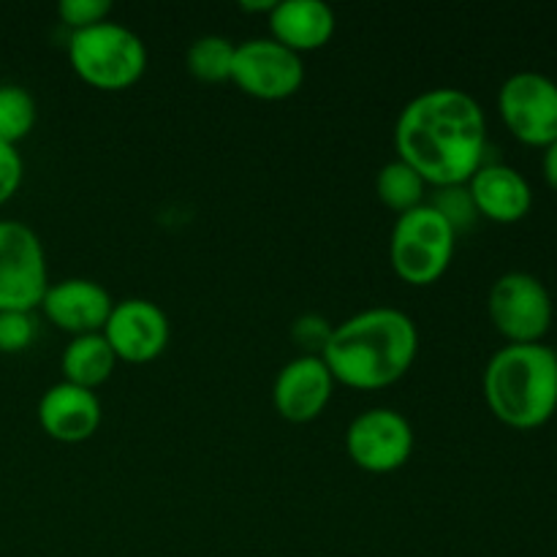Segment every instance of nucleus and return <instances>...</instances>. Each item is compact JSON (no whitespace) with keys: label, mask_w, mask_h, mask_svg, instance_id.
I'll list each match as a JSON object with an SVG mask.
<instances>
[{"label":"nucleus","mask_w":557,"mask_h":557,"mask_svg":"<svg viewBox=\"0 0 557 557\" xmlns=\"http://www.w3.org/2000/svg\"><path fill=\"white\" fill-rule=\"evenodd\" d=\"M234 49L237 44L228 41L226 36H201L185 52V65L194 79L205 82V85H221V82H232V65H234Z\"/></svg>","instance_id":"obj_19"},{"label":"nucleus","mask_w":557,"mask_h":557,"mask_svg":"<svg viewBox=\"0 0 557 557\" xmlns=\"http://www.w3.org/2000/svg\"><path fill=\"white\" fill-rule=\"evenodd\" d=\"M332 330H335V326H332L324 315L305 313L292 324V341L302 348V354L321 357L326 348V343H330Z\"/></svg>","instance_id":"obj_23"},{"label":"nucleus","mask_w":557,"mask_h":557,"mask_svg":"<svg viewBox=\"0 0 557 557\" xmlns=\"http://www.w3.org/2000/svg\"><path fill=\"white\" fill-rule=\"evenodd\" d=\"M346 451L368 473H392L413 455V428L395 408H368L346 430Z\"/></svg>","instance_id":"obj_10"},{"label":"nucleus","mask_w":557,"mask_h":557,"mask_svg":"<svg viewBox=\"0 0 557 557\" xmlns=\"http://www.w3.org/2000/svg\"><path fill=\"white\" fill-rule=\"evenodd\" d=\"M69 63L90 87L117 92L145 76L147 47L131 27L107 20L71 33Z\"/></svg>","instance_id":"obj_4"},{"label":"nucleus","mask_w":557,"mask_h":557,"mask_svg":"<svg viewBox=\"0 0 557 557\" xmlns=\"http://www.w3.org/2000/svg\"><path fill=\"white\" fill-rule=\"evenodd\" d=\"M103 337L112 346L117 362L145 364L161 357L172 341V324L161 305L145 297H128L114 302Z\"/></svg>","instance_id":"obj_11"},{"label":"nucleus","mask_w":557,"mask_h":557,"mask_svg":"<svg viewBox=\"0 0 557 557\" xmlns=\"http://www.w3.org/2000/svg\"><path fill=\"white\" fill-rule=\"evenodd\" d=\"M337 381L321 357L299 354L281 368L272 384V403L286 422L308 424L326 411Z\"/></svg>","instance_id":"obj_12"},{"label":"nucleus","mask_w":557,"mask_h":557,"mask_svg":"<svg viewBox=\"0 0 557 557\" xmlns=\"http://www.w3.org/2000/svg\"><path fill=\"white\" fill-rule=\"evenodd\" d=\"M232 82L261 101L294 96L305 82L302 54L292 52L275 38H248L234 49Z\"/></svg>","instance_id":"obj_9"},{"label":"nucleus","mask_w":557,"mask_h":557,"mask_svg":"<svg viewBox=\"0 0 557 557\" xmlns=\"http://www.w3.org/2000/svg\"><path fill=\"white\" fill-rule=\"evenodd\" d=\"M38 107L36 98L22 85H0V141L16 147L36 128Z\"/></svg>","instance_id":"obj_20"},{"label":"nucleus","mask_w":557,"mask_h":557,"mask_svg":"<svg viewBox=\"0 0 557 557\" xmlns=\"http://www.w3.org/2000/svg\"><path fill=\"white\" fill-rule=\"evenodd\" d=\"M457 234L430 205L397 215L389 237V261L397 277L411 286H433L446 275Z\"/></svg>","instance_id":"obj_5"},{"label":"nucleus","mask_w":557,"mask_h":557,"mask_svg":"<svg viewBox=\"0 0 557 557\" xmlns=\"http://www.w3.org/2000/svg\"><path fill=\"white\" fill-rule=\"evenodd\" d=\"M58 14L74 33L107 22L112 14V3L109 0H60Z\"/></svg>","instance_id":"obj_24"},{"label":"nucleus","mask_w":557,"mask_h":557,"mask_svg":"<svg viewBox=\"0 0 557 557\" xmlns=\"http://www.w3.org/2000/svg\"><path fill=\"white\" fill-rule=\"evenodd\" d=\"M498 112L515 139L544 150L557 139V82L542 71H517L500 85Z\"/></svg>","instance_id":"obj_8"},{"label":"nucleus","mask_w":557,"mask_h":557,"mask_svg":"<svg viewBox=\"0 0 557 557\" xmlns=\"http://www.w3.org/2000/svg\"><path fill=\"white\" fill-rule=\"evenodd\" d=\"M482 389L493 417L506 428H542L557 411L555 351L544 343H506L490 357Z\"/></svg>","instance_id":"obj_3"},{"label":"nucleus","mask_w":557,"mask_h":557,"mask_svg":"<svg viewBox=\"0 0 557 557\" xmlns=\"http://www.w3.org/2000/svg\"><path fill=\"white\" fill-rule=\"evenodd\" d=\"M542 174L547 180V185L553 190H557V139L553 145L544 147V156H542Z\"/></svg>","instance_id":"obj_26"},{"label":"nucleus","mask_w":557,"mask_h":557,"mask_svg":"<svg viewBox=\"0 0 557 557\" xmlns=\"http://www.w3.org/2000/svg\"><path fill=\"white\" fill-rule=\"evenodd\" d=\"M487 313L506 343H542L555 319L553 294L542 277L531 272H506L490 288Z\"/></svg>","instance_id":"obj_6"},{"label":"nucleus","mask_w":557,"mask_h":557,"mask_svg":"<svg viewBox=\"0 0 557 557\" xmlns=\"http://www.w3.org/2000/svg\"><path fill=\"white\" fill-rule=\"evenodd\" d=\"M553 351H555V362H557V346H555V348H553Z\"/></svg>","instance_id":"obj_27"},{"label":"nucleus","mask_w":557,"mask_h":557,"mask_svg":"<svg viewBox=\"0 0 557 557\" xmlns=\"http://www.w3.org/2000/svg\"><path fill=\"white\" fill-rule=\"evenodd\" d=\"M22 177H25V163L20 150L9 141H0V207L20 190Z\"/></svg>","instance_id":"obj_25"},{"label":"nucleus","mask_w":557,"mask_h":557,"mask_svg":"<svg viewBox=\"0 0 557 557\" xmlns=\"http://www.w3.org/2000/svg\"><path fill=\"white\" fill-rule=\"evenodd\" d=\"M428 188L430 185L419 177V172H413L400 158L381 166L375 174V196H379L381 205L389 207L397 215L428 205Z\"/></svg>","instance_id":"obj_18"},{"label":"nucleus","mask_w":557,"mask_h":557,"mask_svg":"<svg viewBox=\"0 0 557 557\" xmlns=\"http://www.w3.org/2000/svg\"><path fill=\"white\" fill-rule=\"evenodd\" d=\"M468 190L473 196L479 218L493 223H517L531 212L533 188L520 169L509 163L484 161L468 180Z\"/></svg>","instance_id":"obj_15"},{"label":"nucleus","mask_w":557,"mask_h":557,"mask_svg":"<svg viewBox=\"0 0 557 557\" xmlns=\"http://www.w3.org/2000/svg\"><path fill=\"white\" fill-rule=\"evenodd\" d=\"M419 354L417 321L400 308L379 305L335 324L321 359L348 389L375 392L397 384Z\"/></svg>","instance_id":"obj_2"},{"label":"nucleus","mask_w":557,"mask_h":557,"mask_svg":"<svg viewBox=\"0 0 557 557\" xmlns=\"http://www.w3.org/2000/svg\"><path fill=\"white\" fill-rule=\"evenodd\" d=\"M38 424L60 444H82L92 438L103 422L101 397L85 386L58 381L38 400Z\"/></svg>","instance_id":"obj_14"},{"label":"nucleus","mask_w":557,"mask_h":557,"mask_svg":"<svg viewBox=\"0 0 557 557\" xmlns=\"http://www.w3.org/2000/svg\"><path fill=\"white\" fill-rule=\"evenodd\" d=\"M49 288L41 237L22 221H0V310H33Z\"/></svg>","instance_id":"obj_7"},{"label":"nucleus","mask_w":557,"mask_h":557,"mask_svg":"<svg viewBox=\"0 0 557 557\" xmlns=\"http://www.w3.org/2000/svg\"><path fill=\"white\" fill-rule=\"evenodd\" d=\"M270 33L277 44L305 54L321 49L335 36V11L324 0H281L267 14Z\"/></svg>","instance_id":"obj_16"},{"label":"nucleus","mask_w":557,"mask_h":557,"mask_svg":"<svg viewBox=\"0 0 557 557\" xmlns=\"http://www.w3.org/2000/svg\"><path fill=\"white\" fill-rule=\"evenodd\" d=\"M36 341V321L25 310H0V354H20Z\"/></svg>","instance_id":"obj_22"},{"label":"nucleus","mask_w":557,"mask_h":557,"mask_svg":"<svg viewBox=\"0 0 557 557\" xmlns=\"http://www.w3.org/2000/svg\"><path fill=\"white\" fill-rule=\"evenodd\" d=\"M114 368H117V357H114L103 332L71 337L69 346L63 348V357H60L63 381L92 392L112 379Z\"/></svg>","instance_id":"obj_17"},{"label":"nucleus","mask_w":557,"mask_h":557,"mask_svg":"<svg viewBox=\"0 0 557 557\" xmlns=\"http://www.w3.org/2000/svg\"><path fill=\"white\" fill-rule=\"evenodd\" d=\"M428 205L455 228V234L468 232V228L476 226L479 210L473 205V196L466 185H446V188H433V196L428 199Z\"/></svg>","instance_id":"obj_21"},{"label":"nucleus","mask_w":557,"mask_h":557,"mask_svg":"<svg viewBox=\"0 0 557 557\" xmlns=\"http://www.w3.org/2000/svg\"><path fill=\"white\" fill-rule=\"evenodd\" d=\"M38 308L58 330L76 337L103 332L114 299L101 283L90 281V277H65V281L49 283Z\"/></svg>","instance_id":"obj_13"},{"label":"nucleus","mask_w":557,"mask_h":557,"mask_svg":"<svg viewBox=\"0 0 557 557\" xmlns=\"http://www.w3.org/2000/svg\"><path fill=\"white\" fill-rule=\"evenodd\" d=\"M395 150L430 188L466 185L487 152L482 103L460 87L419 92L397 114Z\"/></svg>","instance_id":"obj_1"}]
</instances>
